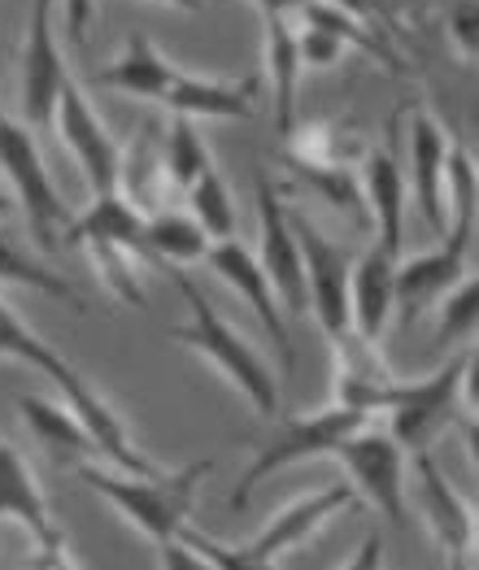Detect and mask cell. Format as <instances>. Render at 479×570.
I'll use <instances>...</instances> for the list:
<instances>
[{"instance_id": "6da1fadb", "label": "cell", "mask_w": 479, "mask_h": 570, "mask_svg": "<svg viewBox=\"0 0 479 570\" xmlns=\"http://www.w3.org/2000/svg\"><path fill=\"white\" fill-rule=\"evenodd\" d=\"M0 357H13V362H22V366H31V371H40L45 380L57 383V392H61V401L79 414V423L88 428L92 435L96 453L109 462V466H118V471H131V475H148V471H157L148 458H144L140 449H136V440L127 435L123 428V414H114V405L96 392L92 383L84 380L52 344H45L40 335L31 332L4 301H0Z\"/></svg>"}, {"instance_id": "7a4b0ae2", "label": "cell", "mask_w": 479, "mask_h": 570, "mask_svg": "<svg viewBox=\"0 0 479 570\" xmlns=\"http://www.w3.org/2000/svg\"><path fill=\"white\" fill-rule=\"evenodd\" d=\"M209 471H214V462H192V466L170 471V475L166 471L131 475V471H118V466H100L92 458H79L75 462V475L84 479L100 501H109L153 544L179 535L192 523L196 488L205 483Z\"/></svg>"}, {"instance_id": "3957f363", "label": "cell", "mask_w": 479, "mask_h": 570, "mask_svg": "<svg viewBox=\"0 0 479 570\" xmlns=\"http://www.w3.org/2000/svg\"><path fill=\"white\" fill-rule=\"evenodd\" d=\"M170 279L179 287V296H184V305H188V323L184 327H175V340L179 344H188L192 353H201L223 380L236 387L240 396L253 405V414L257 419H271L275 410H280V380H275V371H271V362L244 340V335L214 309V301L201 292V287L192 284L188 275H184V266H175L170 271Z\"/></svg>"}, {"instance_id": "277c9868", "label": "cell", "mask_w": 479, "mask_h": 570, "mask_svg": "<svg viewBox=\"0 0 479 570\" xmlns=\"http://www.w3.org/2000/svg\"><path fill=\"white\" fill-rule=\"evenodd\" d=\"M349 505H358V492H353L349 483H335V488H314V492L287 501L284 510L262 527L253 540H244L236 549L218 544L214 535H205V531H196V527H184L179 540H184L188 549H196V558L214 570H266V567H275L284 553H292L296 544H305L323 523H332L335 514H344Z\"/></svg>"}, {"instance_id": "5b68a950", "label": "cell", "mask_w": 479, "mask_h": 570, "mask_svg": "<svg viewBox=\"0 0 479 570\" xmlns=\"http://www.w3.org/2000/svg\"><path fill=\"white\" fill-rule=\"evenodd\" d=\"M476 362V348L462 344L436 375L423 380H392L388 396H383L380 414L388 435L405 449V453H428L431 444L453 428L462 414V380H467V366Z\"/></svg>"}, {"instance_id": "8992f818", "label": "cell", "mask_w": 479, "mask_h": 570, "mask_svg": "<svg viewBox=\"0 0 479 570\" xmlns=\"http://www.w3.org/2000/svg\"><path fill=\"white\" fill-rule=\"evenodd\" d=\"M0 175L9 184L13 205L27 214L36 239L52 248L61 232L70 227V209H66L61 191L52 188V175H48L36 131L13 114H0Z\"/></svg>"}, {"instance_id": "52a82bcc", "label": "cell", "mask_w": 479, "mask_h": 570, "mask_svg": "<svg viewBox=\"0 0 479 570\" xmlns=\"http://www.w3.org/2000/svg\"><path fill=\"white\" fill-rule=\"evenodd\" d=\"M366 419H371V414H358V410H349V405H340V401H332L328 410L287 419L284 428L275 431V440H266V444L253 453L248 471L240 475L232 510H244L248 497L257 492V483L271 479L275 471H287V466H296V462H314V458H332L335 444H340L349 431L362 428Z\"/></svg>"}, {"instance_id": "ba28073f", "label": "cell", "mask_w": 479, "mask_h": 570, "mask_svg": "<svg viewBox=\"0 0 479 570\" xmlns=\"http://www.w3.org/2000/svg\"><path fill=\"white\" fill-rule=\"evenodd\" d=\"M332 458L344 466L349 488L358 492V501L375 505L388 523H405V449L388 435V428H375L371 419L358 431H349L332 449Z\"/></svg>"}, {"instance_id": "9c48e42d", "label": "cell", "mask_w": 479, "mask_h": 570, "mask_svg": "<svg viewBox=\"0 0 479 570\" xmlns=\"http://www.w3.org/2000/svg\"><path fill=\"white\" fill-rule=\"evenodd\" d=\"M253 196H257V262L266 271V279L275 287L280 305H284L287 318L296 314H310V292H305V257H301V244L287 227V200L280 184L271 175H257L253 179Z\"/></svg>"}, {"instance_id": "30bf717a", "label": "cell", "mask_w": 479, "mask_h": 570, "mask_svg": "<svg viewBox=\"0 0 479 570\" xmlns=\"http://www.w3.org/2000/svg\"><path fill=\"white\" fill-rule=\"evenodd\" d=\"M205 266L244 296V305L257 314L262 332H266V340L280 353V371L296 375V348H292V332H287V314L284 305H280V296H275V287H271V279H266V271H262V262H257V253L248 244H240L236 236L214 239L209 253H205Z\"/></svg>"}, {"instance_id": "8fae6325", "label": "cell", "mask_w": 479, "mask_h": 570, "mask_svg": "<svg viewBox=\"0 0 479 570\" xmlns=\"http://www.w3.org/2000/svg\"><path fill=\"white\" fill-rule=\"evenodd\" d=\"M287 227L301 244L305 257V292H310V314L319 318V327L328 332V340L349 332V266L353 257L328 239L305 214H296L287 205Z\"/></svg>"}, {"instance_id": "7c38bea8", "label": "cell", "mask_w": 479, "mask_h": 570, "mask_svg": "<svg viewBox=\"0 0 479 570\" xmlns=\"http://www.w3.org/2000/svg\"><path fill=\"white\" fill-rule=\"evenodd\" d=\"M70 79L66 52L52 31V0H31V22H27V45H22V122L40 136L52 127L57 96Z\"/></svg>"}, {"instance_id": "4fadbf2b", "label": "cell", "mask_w": 479, "mask_h": 570, "mask_svg": "<svg viewBox=\"0 0 479 570\" xmlns=\"http://www.w3.org/2000/svg\"><path fill=\"white\" fill-rule=\"evenodd\" d=\"M52 127H57V136L61 144L75 153V161H79V170H84V179H88V188L96 191H114L118 188V140L109 136V127L100 122V114H96V105L84 96V88L75 83V79H66V88L57 96V114H52Z\"/></svg>"}, {"instance_id": "5bb4252c", "label": "cell", "mask_w": 479, "mask_h": 570, "mask_svg": "<svg viewBox=\"0 0 479 570\" xmlns=\"http://www.w3.org/2000/svg\"><path fill=\"white\" fill-rule=\"evenodd\" d=\"M0 519L4 523H18L31 531V540L40 544V567H75L66 553V535L52 523V510H48V497L40 488L36 471L27 466V458L0 435Z\"/></svg>"}, {"instance_id": "9a60e30c", "label": "cell", "mask_w": 479, "mask_h": 570, "mask_svg": "<svg viewBox=\"0 0 479 570\" xmlns=\"http://www.w3.org/2000/svg\"><path fill=\"white\" fill-rule=\"evenodd\" d=\"M397 262L401 257L375 244L349 266V332L366 344H383L397 314Z\"/></svg>"}, {"instance_id": "2e32d148", "label": "cell", "mask_w": 479, "mask_h": 570, "mask_svg": "<svg viewBox=\"0 0 479 570\" xmlns=\"http://www.w3.org/2000/svg\"><path fill=\"white\" fill-rule=\"evenodd\" d=\"M449 131L431 118L428 109L414 114L410 122V166H414V205L423 214V223L444 236L449 227Z\"/></svg>"}, {"instance_id": "e0dca14e", "label": "cell", "mask_w": 479, "mask_h": 570, "mask_svg": "<svg viewBox=\"0 0 479 570\" xmlns=\"http://www.w3.org/2000/svg\"><path fill=\"white\" fill-rule=\"evenodd\" d=\"M414 466H419V505H423V519H428L431 535L440 540V549L449 553L453 567L467 562V553L476 549V519H471V505L462 501V492L440 475V466L431 462L428 453H414Z\"/></svg>"}, {"instance_id": "ac0fdd59", "label": "cell", "mask_w": 479, "mask_h": 570, "mask_svg": "<svg viewBox=\"0 0 479 570\" xmlns=\"http://www.w3.org/2000/svg\"><path fill=\"white\" fill-rule=\"evenodd\" d=\"M358 184H362V200L375 214L380 227V244L401 257V232H405V179H401V161L397 148H366L358 157Z\"/></svg>"}, {"instance_id": "d6986e66", "label": "cell", "mask_w": 479, "mask_h": 570, "mask_svg": "<svg viewBox=\"0 0 479 570\" xmlns=\"http://www.w3.org/2000/svg\"><path fill=\"white\" fill-rule=\"evenodd\" d=\"M162 105L170 114H184V118H232V122H240V118H253V109H257V79L223 83V79L179 70L175 83L162 96Z\"/></svg>"}, {"instance_id": "ffe728a7", "label": "cell", "mask_w": 479, "mask_h": 570, "mask_svg": "<svg viewBox=\"0 0 479 570\" xmlns=\"http://www.w3.org/2000/svg\"><path fill=\"white\" fill-rule=\"evenodd\" d=\"M175 75H179V66L166 57V52H157V45L136 31L127 48L96 75V83H105V88H114V92H127V96H140V100H157L162 105V96L166 88L175 83Z\"/></svg>"}, {"instance_id": "44dd1931", "label": "cell", "mask_w": 479, "mask_h": 570, "mask_svg": "<svg viewBox=\"0 0 479 570\" xmlns=\"http://www.w3.org/2000/svg\"><path fill=\"white\" fill-rule=\"evenodd\" d=\"M266 27V75L275 96V127L287 136L296 127V79H301V57H296V13H262Z\"/></svg>"}, {"instance_id": "7402d4cb", "label": "cell", "mask_w": 479, "mask_h": 570, "mask_svg": "<svg viewBox=\"0 0 479 570\" xmlns=\"http://www.w3.org/2000/svg\"><path fill=\"white\" fill-rule=\"evenodd\" d=\"M66 239H75V244H84V239H100V244H123V248H131V253H144V214L123 196V191H96L92 205H88V214L84 218H75L70 227H66Z\"/></svg>"}, {"instance_id": "603a6c76", "label": "cell", "mask_w": 479, "mask_h": 570, "mask_svg": "<svg viewBox=\"0 0 479 570\" xmlns=\"http://www.w3.org/2000/svg\"><path fill=\"white\" fill-rule=\"evenodd\" d=\"M166 166H162V148L153 127H144L136 144L127 153H118V191L140 209L144 218L162 209V196H166Z\"/></svg>"}, {"instance_id": "cb8c5ba5", "label": "cell", "mask_w": 479, "mask_h": 570, "mask_svg": "<svg viewBox=\"0 0 479 570\" xmlns=\"http://www.w3.org/2000/svg\"><path fill=\"white\" fill-rule=\"evenodd\" d=\"M214 239L201 232V223L192 214H170V209H157L144 218V253L153 262H170V266H196L205 262Z\"/></svg>"}, {"instance_id": "d4e9b609", "label": "cell", "mask_w": 479, "mask_h": 570, "mask_svg": "<svg viewBox=\"0 0 479 570\" xmlns=\"http://www.w3.org/2000/svg\"><path fill=\"white\" fill-rule=\"evenodd\" d=\"M27 428L36 431V440L48 444L52 453H70V458H92L96 444L88 428L79 423V414L66 401H48V396H22L18 401Z\"/></svg>"}, {"instance_id": "484cf974", "label": "cell", "mask_w": 479, "mask_h": 570, "mask_svg": "<svg viewBox=\"0 0 479 570\" xmlns=\"http://www.w3.org/2000/svg\"><path fill=\"white\" fill-rule=\"evenodd\" d=\"M162 166H166L170 188H179V191H188L192 184L214 166L209 144L196 131V118H184V114L170 118V131H166V140H162Z\"/></svg>"}, {"instance_id": "4316f807", "label": "cell", "mask_w": 479, "mask_h": 570, "mask_svg": "<svg viewBox=\"0 0 479 570\" xmlns=\"http://www.w3.org/2000/svg\"><path fill=\"white\" fill-rule=\"evenodd\" d=\"M0 284H18V287H31V292H45L52 301H66L70 309H88V301L79 296V287L66 284L61 275H52L48 266H40L31 253H22L13 239L0 236Z\"/></svg>"}, {"instance_id": "83f0119b", "label": "cell", "mask_w": 479, "mask_h": 570, "mask_svg": "<svg viewBox=\"0 0 479 570\" xmlns=\"http://www.w3.org/2000/svg\"><path fill=\"white\" fill-rule=\"evenodd\" d=\"M79 248L88 253V262H92V271L100 275V284L109 287L123 305L144 309L148 296H144V284H140V253H131L123 244H100V239H84Z\"/></svg>"}, {"instance_id": "f1b7e54d", "label": "cell", "mask_w": 479, "mask_h": 570, "mask_svg": "<svg viewBox=\"0 0 479 570\" xmlns=\"http://www.w3.org/2000/svg\"><path fill=\"white\" fill-rule=\"evenodd\" d=\"M188 205H192V218L201 223V232H205L209 239L236 236V200H232V188L223 184L218 166H209V170L192 184Z\"/></svg>"}, {"instance_id": "f546056e", "label": "cell", "mask_w": 479, "mask_h": 570, "mask_svg": "<svg viewBox=\"0 0 479 570\" xmlns=\"http://www.w3.org/2000/svg\"><path fill=\"white\" fill-rule=\"evenodd\" d=\"M296 22H310V27H323V31H335L340 40L349 48H362V52H371L375 61H388V66H397V57L383 48L380 36H371V27H362L349 9H340L332 0H305L301 9H296Z\"/></svg>"}, {"instance_id": "4dcf8cb0", "label": "cell", "mask_w": 479, "mask_h": 570, "mask_svg": "<svg viewBox=\"0 0 479 570\" xmlns=\"http://www.w3.org/2000/svg\"><path fill=\"white\" fill-rule=\"evenodd\" d=\"M440 344H471L479 318V279L476 275H462L458 284L440 296Z\"/></svg>"}, {"instance_id": "1f68e13d", "label": "cell", "mask_w": 479, "mask_h": 570, "mask_svg": "<svg viewBox=\"0 0 479 570\" xmlns=\"http://www.w3.org/2000/svg\"><path fill=\"white\" fill-rule=\"evenodd\" d=\"M344 52H349V45H344L335 31L296 22V57H301V70H332Z\"/></svg>"}, {"instance_id": "d6a6232c", "label": "cell", "mask_w": 479, "mask_h": 570, "mask_svg": "<svg viewBox=\"0 0 479 570\" xmlns=\"http://www.w3.org/2000/svg\"><path fill=\"white\" fill-rule=\"evenodd\" d=\"M449 36H453V48H458V57H462V61H476V52H479V9H476V0H462V4L453 9Z\"/></svg>"}, {"instance_id": "836d02e7", "label": "cell", "mask_w": 479, "mask_h": 570, "mask_svg": "<svg viewBox=\"0 0 479 570\" xmlns=\"http://www.w3.org/2000/svg\"><path fill=\"white\" fill-rule=\"evenodd\" d=\"M257 13H296L305 0H248Z\"/></svg>"}, {"instance_id": "e575fe53", "label": "cell", "mask_w": 479, "mask_h": 570, "mask_svg": "<svg viewBox=\"0 0 479 570\" xmlns=\"http://www.w3.org/2000/svg\"><path fill=\"white\" fill-rule=\"evenodd\" d=\"M157 4H170V9H188V13H196V9H201V0H157Z\"/></svg>"}, {"instance_id": "d590c367", "label": "cell", "mask_w": 479, "mask_h": 570, "mask_svg": "<svg viewBox=\"0 0 479 570\" xmlns=\"http://www.w3.org/2000/svg\"><path fill=\"white\" fill-rule=\"evenodd\" d=\"M13 214V196L9 191H0V218H9Z\"/></svg>"}]
</instances>
